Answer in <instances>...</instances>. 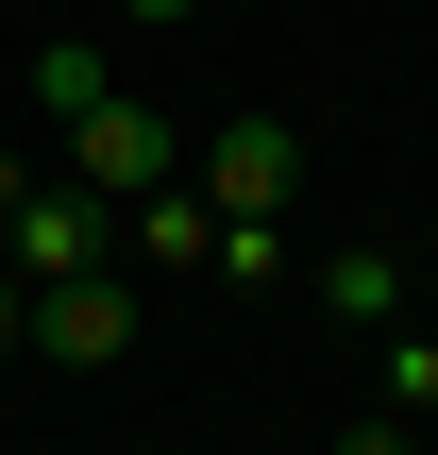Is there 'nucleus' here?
<instances>
[{"label":"nucleus","mask_w":438,"mask_h":455,"mask_svg":"<svg viewBox=\"0 0 438 455\" xmlns=\"http://www.w3.org/2000/svg\"><path fill=\"white\" fill-rule=\"evenodd\" d=\"M68 186H84V203H152V186H186V135H169L135 84H101V101L68 118Z\"/></svg>","instance_id":"obj_1"},{"label":"nucleus","mask_w":438,"mask_h":455,"mask_svg":"<svg viewBox=\"0 0 438 455\" xmlns=\"http://www.w3.org/2000/svg\"><path fill=\"white\" fill-rule=\"evenodd\" d=\"M203 203H219V220H287V203H304V135H287V118H219V135H203Z\"/></svg>","instance_id":"obj_2"},{"label":"nucleus","mask_w":438,"mask_h":455,"mask_svg":"<svg viewBox=\"0 0 438 455\" xmlns=\"http://www.w3.org/2000/svg\"><path fill=\"white\" fill-rule=\"evenodd\" d=\"M68 270H101V203L84 186H17V287H68Z\"/></svg>","instance_id":"obj_4"},{"label":"nucleus","mask_w":438,"mask_h":455,"mask_svg":"<svg viewBox=\"0 0 438 455\" xmlns=\"http://www.w3.org/2000/svg\"><path fill=\"white\" fill-rule=\"evenodd\" d=\"M405 405H438V338H405Z\"/></svg>","instance_id":"obj_9"},{"label":"nucleus","mask_w":438,"mask_h":455,"mask_svg":"<svg viewBox=\"0 0 438 455\" xmlns=\"http://www.w3.org/2000/svg\"><path fill=\"white\" fill-rule=\"evenodd\" d=\"M101 84H118V68H101V51H34V101H51V135H68V118H84V101H101Z\"/></svg>","instance_id":"obj_7"},{"label":"nucleus","mask_w":438,"mask_h":455,"mask_svg":"<svg viewBox=\"0 0 438 455\" xmlns=\"http://www.w3.org/2000/svg\"><path fill=\"white\" fill-rule=\"evenodd\" d=\"M17 355H51V371H118V355H135V287H118V270L34 287V338H17Z\"/></svg>","instance_id":"obj_3"},{"label":"nucleus","mask_w":438,"mask_h":455,"mask_svg":"<svg viewBox=\"0 0 438 455\" xmlns=\"http://www.w3.org/2000/svg\"><path fill=\"white\" fill-rule=\"evenodd\" d=\"M203 270H236V287H287V220H219V253Z\"/></svg>","instance_id":"obj_8"},{"label":"nucleus","mask_w":438,"mask_h":455,"mask_svg":"<svg viewBox=\"0 0 438 455\" xmlns=\"http://www.w3.org/2000/svg\"><path fill=\"white\" fill-rule=\"evenodd\" d=\"M338 455H422V439H405V422H354V439H338Z\"/></svg>","instance_id":"obj_10"},{"label":"nucleus","mask_w":438,"mask_h":455,"mask_svg":"<svg viewBox=\"0 0 438 455\" xmlns=\"http://www.w3.org/2000/svg\"><path fill=\"white\" fill-rule=\"evenodd\" d=\"M135 253H152V270H203V253H219V203H203V186H152V203H135Z\"/></svg>","instance_id":"obj_6"},{"label":"nucleus","mask_w":438,"mask_h":455,"mask_svg":"<svg viewBox=\"0 0 438 455\" xmlns=\"http://www.w3.org/2000/svg\"><path fill=\"white\" fill-rule=\"evenodd\" d=\"M321 304H338V321H405V253H388V236H338V253H321Z\"/></svg>","instance_id":"obj_5"},{"label":"nucleus","mask_w":438,"mask_h":455,"mask_svg":"<svg viewBox=\"0 0 438 455\" xmlns=\"http://www.w3.org/2000/svg\"><path fill=\"white\" fill-rule=\"evenodd\" d=\"M118 17H135V34H169V17H203V0H118Z\"/></svg>","instance_id":"obj_11"}]
</instances>
